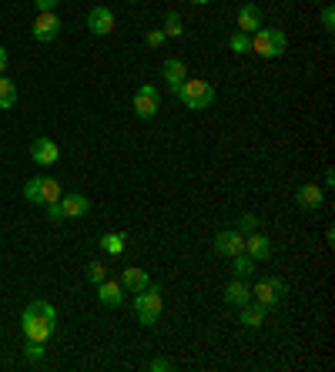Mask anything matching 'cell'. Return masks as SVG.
<instances>
[{
	"label": "cell",
	"instance_id": "7402d4cb",
	"mask_svg": "<svg viewBox=\"0 0 335 372\" xmlns=\"http://www.w3.org/2000/svg\"><path fill=\"white\" fill-rule=\"evenodd\" d=\"M61 198V185L54 178H40V205H51Z\"/></svg>",
	"mask_w": 335,
	"mask_h": 372
},
{
	"label": "cell",
	"instance_id": "277c9868",
	"mask_svg": "<svg viewBox=\"0 0 335 372\" xmlns=\"http://www.w3.org/2000/svg\"><path fill=\"white\" fill-rule=\"evenodd\" d=\"M161 306H165V298H161V289H141L138 296H134V308H138V319H141V325H155L158 319H161Z\"/></svg>",
	"mask_w": 335,
	"mask_h": 372
},
{
	"label": "cell",
	"instance_id": "ac0fdd59",
	"mask_svg": "<svg viewBox=\"0 0 335 372\" xmlns=\"http://www.w3.org/2000/svg\"><path fill=\"white\" fill-rule=\"evenodd\" d=\"M121 285H124L128 292H141V289L151 285V279H148V272L144 269H124L121 272Z\"/></svg>",
	"mask_w": 335,
	"mask_h": 372
},
{
	"label": "cell",
	"instance_id": "4dcf8cb0",
	"mask_svg": "<svg viewBox=\"0 0 335 372\" xmlns=\"http://www.w3.org/2000/svg\"><path fill=\"white\" fill-rule=\"evenodd\" d=\"M255 225H258L255 215H242V219H238V228H235V231H255Z\"/></svg>",
	"mask_w": 335,
	"mask_h": 372
},
{
	"label": "cell",
	"instance_id": "2e32d148",
	"mask_svg": "<svg viewBox=\"0 0 335 372\" xmlns=\"http://www.w3.org/2000/svg\"><path fill=\"white\" fill-rule=\"evenodd\" d=\"M295 202L302 208L315 211V208H322V188H319V185H298V188H295Z\"/></svg>",
	"mask_w": 335,
	"mask_h": 372
},
{
	"label": "cell",
	"instance_id": "d6a6232c",
	"mask_svg": "<svg viewBox=\"0 0 335 372\" xmlns=\"http://www.w3.org/2000/svg\"><path fill=\"white\" fill-rule=\"evenodd\" d=\"M148 369H151V372H168V369H171V362H168V359H151V362H148Z\"/></svg>",
	"mask_w": 335,
	"mask_h": 372
},
{
	"label": "cell",
	"instance_id": "7a4b0ae2",
	"mask_svg": "<svg viewBox=\"0 0 335 372\" xmlns=\"http://www.w3.org/2000/svg\"><path fill=\"white\" fill-rule=\"evenodd\" d=\"M285 47H288V37L278 27H258L252 37V51L261 57H278V54H285Z\"/></svg>",
	"mask_w": 335,
	"mask_h": 372
},
{
	"label": "cell",
	"instance_id": "4fadbf2b",
	"mask_svg": "<svg viewBox=\"0 0 335 372\" xmlns=\"http://www.w3.org/2000/svg\"><path fill=\"white\" fill-rule=\"evenodd\" d=\"M98 298H101V306L117 308L121 302H124V285H121V282H107V279H104V282L98 285Z\"/></svg>",
	"mask_w": 335,
	"mask_h": 372
},
{
	"label": "cell",
	"instance_id": "f546056e",
	"mask_svg": "<svg viewBox=\"0 0 335 372\" xmlns=\"http://www.w3.org/2000/svg\"><path fill=\"white\" fill-rule=\"evenodd\" d=\"M144 40H148V47H161V44L168 40V34L165 30H148V37Z\"/></svg>",
	"mask_w": 335,
	"mask_h": 372
},
{
	"label": "cell",
	"instance_id": "1f68e13d",
	"mask_svg": "<svg viewBox=\"0 0 335 372\" xmlns=\"http://www.w3.org/2000/svg\"><path fill=\"white\" fill-rule=\"evenodd\" d=\"M47 219H51L54 225H57V221H64V211H61V205H57V202H51V205H47Z\"/></svg>",
	"mask_w": 335,
	"mask_h": 372
},
{
	"label": "cell",
	"instance_id": "44dd1931",
	"mask_svg": "<svg viewBox=\"0 0 335 372\" xmlns=\"http://www.w3.org/2000/svg\"><path fill=\"white\" fill-rule=\"evenodd\" d=\"M124 242H128V235L111 231V235H104V238H101V248L107 252V255H121V252H124Z\"/></svg>",
	"mask_w": 335,
	"mask_h": 372
},
{
	"label": "cell",
	"instance_id": "4316f807",
	"mask_svg": "<svg viewBox=\"0 0 335 372\" xmlns=\"http://www.w3.org/2000/svg\"><path fill=\"white\" fill-rule=\"evenodd\" d=\"M24 198H27V202H37V205H40V178L27 181V185H24Z\"/></svg>",
	"mask_w": 335,
	"mask_h": 372
},
{
	"label": "cell",
	"instance_id": "836d02e7",
	"mask_svg": "<svg viewBox=\"0 0 335 372\" xmlns=\"http://www.w3.org/2000/svg\"><path fill=\"white\" fill-rule=\"evenodd\" d=\"M34 4H37V11H54L61 0H34Z\"/></svg>",
	"mask_w": 335,
	"mask_h": 372
},
{
	"label": "cell",
	"instance_id": "d4e9b609",
	"mask_svg": "<svg viewBox=\"0 0 335 372\" xmlns=\"http://www.w3.org/2000/svg\"><path fill=\"white\" fill-rule=\"evenodd\" d=\"M165 34L168 37H181V34H184V24H181L178 13H168L165 17Z\"/></svg>",
	"mask_w": 335,
	"mask_h": 372
},
{
	"label": "cell",
	"instance_id": "30bf717a",
	"mask_svg": "<svg viewBox=\"0 0 335 372\" xmlns=\"http://www.w3.org/2000/svg\"><path fill=\"white\" fill-rule=\"evenodd\" d=\"M57 158H61V151H57V144L51 138H37V141L30 144V161L34 165L51 168V165H57Z\"/></svg>",
	"mask_w": 335,
	"mask_h": 372
},
{
	"label": "cell",
	"instance_id": "5bb4252c",
	"mask_svg": "<svg viewBox=\"0 0 335 372\" xmlns=\"http://www.w3.org/2000/svg\"><path fill=\"white\" fill-rule=\"evenodd\" d=\"M225 302L228 306H245V302H252V289L245 285V279H232V282L225 285Z\"/></svg>",
	"mask_w": 335,
	"mask_h": 372
},
{
	"label": "cell",
	"instance_id": "cb8c5ba5",
	"mask_svg": "<svg viewBox=\"0 0 335 372\" xmlns=\"http://www.w3.org/2000/svg\"><path fill=\"white\" fill-rule=\"evenodd\" d=\"M228 47H232L235 54H245V51H252V34H245V30H238V34H232V37H228Z\"/></svg>",
	"mask_w": 335,
	"mask_h": 372
},
{
	"label": "cell",
	"instance_id": "5b68a950",
	"mask_svg": "<svg viewBox=\"0 0 335 372\" xmlns=\"http://www.w3.org/2000/svg\"><path fill=\"white\" fill-rule=\"evenodd\" d=\"M252 296H255V302H261V306H278L285 296H288V285L282 282V279H261V282L252 289Z\"/></svg>",
	"mask_w": 335,
	"mask_h": 372
},
{
	"label": "cell",
	"instance_id": "6da1fadb",
	"mask_svg": "<svg viewBox=\"0 0 335 372\" xmlns=\"http://www.w3.org/2000/svg\"><path fill=\"white\" fill-rule=\"evenodd\" d=\"M20 329H24V339H37V342H47L57 329V312H54L51 302H30L24 308V315H20Z\"/></svg>",
	"mask_w": 335,
	"mask_h": 372
},
{
	"label": "cell",
	"instance_id": "83f0119b",
	"mask_svg": "<svg viewBox=\"0 0 335 372\" xmlns=\"http://www.w3.org/2000/svg\"><path fill=\"white\" fill-rule=\"evenodd\" d=\"M24 352H27V359H30V362H37L40 356H44V342H37V339H27Z\"/></svg>",
	"mask_w": 335,
	"mask_h": 372
},
{
	"label": "cell",
	"instance_id": "e0dca14e",
	"mask_svg": "<svg viewBox=\"0 0 335 372\" xmlns=\"http://www.w3.org/2000/svg\"><path fill=\"white\" fill-rule=\"evenodd\" d=\"M258 27H261V11H258L255 4H245V7L238 11V30H245V34H255Z\"/></svg>",
	"mask_w": 335,
	"mask_h": 372
},
{
	"label": "cell",
	"instance_id": "e575fe53",
	"mask_svg": "<svg viewBox=\"0 0 335 372\" xmlns=\"http://www.w3.org/2000/svg\"><path fill=\"white\" fill-rule=\"evenodd\" d=\"M4 71H7V51L0 47V74H4Z\"/></svg>",
	"mask_w": 335,
	"mask_h": 372
},
{
	"label": "cell",
	"instance_id": "9a60e30c",
	"mask_svg": "<svg viewBox=\"0 0 335 372\" xmlns=\"http://www.w3.org/2000/svg\"><path fill=\"white\" fill-rule=\"evenodd\" d=\"M245 255H252L255 262H265V258L271 255V242L265 238V235H258V231H252L245 238Z\"/></svg>",
	"mask_w": 335,
	"mask_h": 372
},
{
	"label": "cell",
	"instance_id": "7c38bea8",
	"mask_svg": "<svg viewBox=\"0 0 335 372\" xmlns=\"http://www.w3.org/2000/svg\"><path fill=\"white\" fill-rule=\"evenodd\" d=\"M57 205H61V211H64V219H84V215L90 211V202L84 198V194H61Z\"/></svg>",
	"mask_w": 335,
	"mask_h": 372
},
{
	"label": "cell",
	"instance_id": "8992f818",
	"mask_svg": "<svg viewBox=\"0 0 335 372\" xmlns=\"http://www.w3.org/2000/svg\"><path fill=\"white\" fill-rule=\"evenodd\" d=\"M158 104H161V98H158L155 84H141L138 94H134V115L144 117V121H151V117L158 115Z\"/></svg>",
	"mask_w": 335,
	"mask_h": 372
},
{
	"label": "cell",
	"instance_id": "d6986e66",
	"mask_svg": "<svg viewBox=\"0 0 335 372\" xmlns=\"http://www.w3.org/2000/svg\"><path fill=\"white\" fill-rule=\"evenodd\" d=\"M265 315H269V306H261V302H245V306H242V322H245L248 329L261 325Z\"/></svg>",
	"mask_w": 335,
	"mask_h": 372
},
{
	"label": "cell",
	"instance_id": "3957f363",
	"mask_svg": "<svg viewBox=\"0 0 335 372\" xmlns=\"http://www.w3.org/2000/svg\"><path fill=\"white\" fill-rule=\"evenodd\" d=\"M178 98L184 101V107H192V111H205V107L215 104V88H211L208 81H188V77H184Z\"/></svg>",
	"mask_w": 335,
	"mask_h": 372
},
{
	"label": "cell",
	"instance_id": "603a6c76",
	"mask_svg": "<svg viewBox=\"0 0 335 372\" xmlns=\"http://www.w3.org/2000/svg\"><path fill=\"white\" fill-rule=\"evenodd\" d=\"M232 262H235V279H248V275L255 272V258L245 255V252H242V255H232Z\"/></svg>",
	"mask_w": 335,
	"mask_h": 372
},
{
	"label": "cell",
	"instance_id": "9c48e42d",
	"mask_svg": "<svg viewBox=\"0 0 335 372\" xmlns=\"http://www.w3.org/2000/svg\"><path fill=\"white\" fill-rule=\"evenodd\" d=\"M215 252H218V255H242V252H245V238H242V231H218V235H215Z\"/></svg>",
	"mask_w": 335,
	"mask_h": 372
},
{
	"label": "cell",
	"instance_id": "ba28073f",
	"mask_svg": "<svg viewBox=\"0 0 335 372\" xmlns=\"http://www.w3.org/2000/svg\"><path fill=\"white\" fill-rule=\"evenodd\" d=\"M88 30L90 34H98V37H107V34L114 30V11H111V7H90Z\"/></svg>",
	"mask_w": 335,
	"mask_h": 372
},
{
	"label": "cell",
	"instance_id": "f1b7e54d",
	"mask_svg": "<svg viewBox=\"0 0 335 372\" xmlns=\"http://www.w3.org/2000/svg\"><path fill=\"white\" fill-rule=\"evenodd\" d=\"M322 30H325V34H332V30H335V7H332V4H325V7H322Z\"/></svg>",
	"mask_w": 335,
	"mask_h": 372
},
{
	"label": "cell",
	"instance_id": "484cf974",
	"mask_svg": "<svg viewBox=\"0 0 335 372\" xmlns=\"http://www.w3.org/2000/svg\"><path fill=\"white\" fill-rule=\"evenodd\" d=\"M88 279H90L94 285H101L104 279H107V269H104L101 262H90V265H88Z\"/></svg>",
	"mask_w": 335,
	"mask_h": 372
},
{
	"label": "cell",
	"instance_id": "52a82bcc",
	"mask_svg": "<svg viewBox=\"0 0 335 372\" xmlns=\"http://www.w3.org/2000/svg\"><path fill=\"white\" fill-rule=\"evenodd\" d=\"M61 27H64V24L57 21V13H54V11H40L30 34H34V40H57V37H61Z\"/></svg>",
	"mask_w": 335,
	"mask_h": 372
},
{
	"label": "cell",
	"instance_id": "8fae6325",
	"mask_svg": "<svg viewBox=\"0 0 335 372\" xmlns=\"http://www.w3.org/2000/svg\"><path fill=\"white\" fill-rule=\"evenodd\" d=\"M161 74H165V81H168V91L178 98L181 84H184V77H188V67H184V61H178V57H168L165 67H161Z\"/></svg>",
	"mask_w": 335,
	"mask_h": 372
},
{
	"label": "cell",
	"instance_id": "ffe728a7",
	"mask_svg": "<svg viewBox=\"0 0 335 372\" xmlns=\"http://www.w3.org/2000/svg\"><path fill=\"white\" fill-rule=\"evenodd\" d=\"M0 107H4V111L17 107V84H13L11 77H4V74H0Z\"/></svg>",
	"mask_w": 335,
	"mask_h": 372
},
{
	"label": "cell",
	"instance_id": "d590c367",
	"mask_svg": "<svg viewBox=\"0 0 335 372\" xmlns=\"http://www.w3.org/2000/svg\"><path fill=\"white\" fill-rule=\"evenodd\" d=\"M192 4H198V7H201V4H208V0H192Z\"/></svg>",
	"mask_w": 335,
	"mask_h": 372
}]
</instances>
